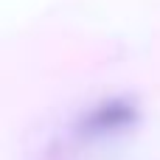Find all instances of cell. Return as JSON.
<instances>
[{
	"label": "cell",
	"instance_id": "cell-1",
	"mask_svg": "<svg viewBox=\"0 0 160 160\" xmlns=\"http://www.w3.org/2000/svg\"><path fill=\"white\" fill-rule=\"evenodd\" d=\"M135 121V107L127 101H107L101 107H96L90 115H84L82 121V132L90 135H104V132H115L124 129Z\"/></svg>",
	"mask_w": 160,
	"mask_h": 160
}]
</instances>
